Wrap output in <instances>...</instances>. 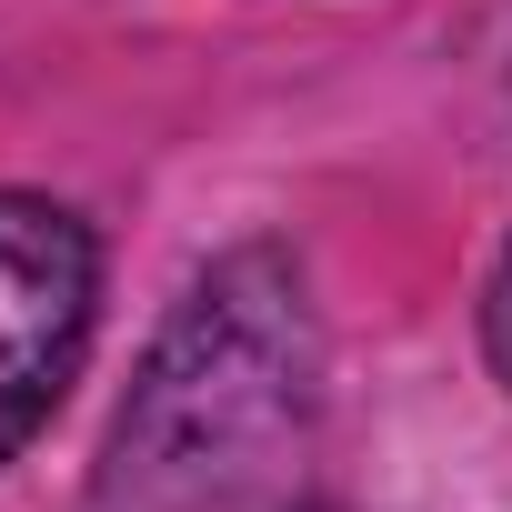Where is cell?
Returning a JSON list of instances; mask_svg holds the SVG:
<instances>
[{
	"instance_id": "obj_2",
	"label": "cell",
	"mask_w": 512,
	"mask_h": 512,
	"mask_svg": "<svg viewBox=\"0 0 512 512\" xmlns=\"http://www.w3.org/2000/svg\"><path fill=\"white\" fill-rule=\"evenodd\" d=\"M91 292H101L91 231L61 201L0 191V462L61 402V382L91 342Z\"/></svg>"
},
{
	"instance_id": "obj_1",
	"label": "cell",
	"mask_w": 512,
	"mask_h": 512,
	"mask_svg": "<svg viewBox=\"0 0 512 512\" xmlns=\"http://www.w3.org/2000/svg\"><path fill=\"white\" fill-rule=\"evenodd\" d=\"M312 402L322 342L302 272L282 251H231L171 312L111 422L101 512H272L312 442Z\"/></svg>"
},
{
	"instance_id": "obj_3",
	"label": "cell",
	"mask_w": 512,
	"mask_h": 512,
	"mask_svg": "<svg viewBox=\"0 0 512 512\" xmlns=\"http://www.w3.org/2000/svg\"><path fill=\"white\" fill-rule=\"evenodd\" d=\"M482 342H492V362H502V382H512V251H502L492 302H482Z\"/></svg>"
}]
</instances>
